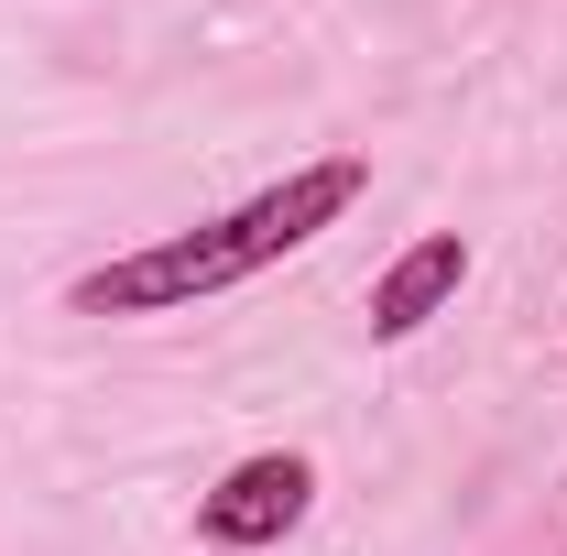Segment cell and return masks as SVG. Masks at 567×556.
<instances>
[{"label": "cell", "mask_w": 567, "mask_h": 556, "mask_svg": "<svg viewBox=\"0 0 567 556\" xmlns=\"http://www.w3.org/2000/svg\"><path fill=\"white\" fill-rule=\"evenodd\" d=\"M360 186H371V164L360 153H328V164H295L284 186H262L251 208L229 218H197V229H175V240H153V251H121V262H99V274H76V317H164V306H197V295H229V284H251L262 262L284 251H306L317 229H339L360 208Z\"/></svg>", "instance_id": "obj_1"}, {"label": "cell", "mask_w": 567, "mask_h": 556, "mask_svg": "<svg viewBox=\"0 0 567 556\" xmlns=\"http://www.w3.org/2000/svg\"><path fill=\"white\" fill-rule=\"evenodd\" d=\"M306 502H317V470H306L295 447H262V459H240V470L197 502V535H208V546H274V535L306 524Z\"/></svg>", "instance_id": "obj_2"}, {"label": "cell", "mask_w": 567, "mask_h": 556, "mask_svg": "<svg viewBox=\"0 0 567 556\" xmlns=\"http://www.w3.org/2000/svg\"><path fill=\"white\" fill-rule=\"evenodd\" d=\"M458 284H470V240H458V229H425L415 251L371 284V339H415V328L458 295Z\"/></svg>", "instance_id": "obj_3"}]
</instances>
